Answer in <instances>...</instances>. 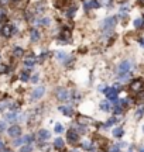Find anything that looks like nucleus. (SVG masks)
Here are the masks:
<instances>
[{"label":"nucleus","instance_id":"f8f14e48","mask_svg":"<svg viewBox=\"0 0 144 152\" xmlns=\"http://www.w3.org/2000/svg\"><path fill=\"white\" fill-rule=\"evenodd\" d=\"M78 123L81 125H86V124H89V123H92V120L88 118V117H85V115H79V117H78Z\"/></svg>","mask_w":144,"mask_h":152},{"label":"nucleus","instance_id":"c756f323","mask_svg":"<svg viewBox=\"0 0 144 152\" xmlns=\"http://www.w3.org/2000/svg\"><path fill=\"white\" fill-rule=\"evenodd\" d=\"M75 11H76V7H72V9H69V10H68V17H72Z\"/></svg>","mask_w":144,"mask_h":152},{"label":"nucleus","instance_id":"79ce46f5","mask_svg":"<svg viewBox=\"0 0 144 152\" xmlns=\"http://www.w3.org/2000/svg\"><path fill=\"white\" fill-rule=\"evenodd\" d=\"M10 0H0V4H9Z\"/></svg>","mask_w":144,"mask_h":152},{"label":"nucleus","instance_id":"6e6552de","mask_svg":"<svg viewBox=\"0 0 144 152\" xmlns=\"http://www.w3.org/2000/svg\"><path fill=\"white\" fill-rule=\"evenodd\" d=\"M105 94H106V97L109 99V100H116V97H117V89H116V87H109V89H106V90H105Z\"/></svg>","mask_w":144,"mask_h":152},{"label":"nucleus","instance_id":"2eb2a0df","mask_svg":"<svg viewBox=\"0 0 144 152\" xmlns=\"http://www.w3.org/2000/svg\"><path fill=\"white\" fill-rule=\"evenodd\" d=\"M54 147H55L57 149H62V148H64V140H62V138H57L55 141H54Z\"/></svg>","mask_w":144,"mask_h":152},{"label":"nucleus","instance_id":"4c0bfd02","mask_svg":"<svg viewBox=\"0 0 144 152\" xmlns=\"http://www.w3.org/2000/svg\"><path fill=\"white\" fill-rule=\"evenodd\" d=\"M6 18H7V17H6V14L0 11V21H6Z\"/></svg>","mask_w":144,"mask_h":152},{"label":"nucleus","instance_id":"412c9836","mask_svg":"<svg viewBox=\"0 0 144 152\" xmlns=\"http://www.w3.org/2000/svg\"><path fill=\"white\" fill-rule=\"evenodd\" d=\"M143 26H144L143 18H136V20H134V27L136 28H143Z\"/></svg>","mask_w":144,"mask_h":152},{"label":"nucleus","instance_id":"2f4dec72","mask_svg":"<svg viewBox=\"0 0 144 152\" xmlns=\"http://www.w3.org/2000/svg\"><path fill=\"white\" fill-rule=\"evenodd\" d=\"M99 3H98V0H92V1H90V7H95V9H96V7H99Z\"/></svg>","mask_w":144,"mask_h":152},{"label":"nucleus","instance_id":"c9c22d12","mask_svg":"<svg viewBox=\"0 0 144 152\" xmlns=\"http://www.w3.org/2000/svg\"><path fill=\"white\" fill-rule=\"evenodd\" d=\"M122 111H123V109L120 107V106H117V107H115V113H116V114H120Z\"/></svg>","mask_w":144,"mask_h":152},{"label":"nucleus","instance_id":"5701e85b","mask_svg":"<svg viewBox=\"0 0 144 152\" xmlns=\"http://www.w3.org/2000/svg\"><path fill=\"white\" fill-rule=\"evenodd\" d=\"M50 18H41L38 21V24H41V26H50Z\"/></svg>","mask_w":144,"mask_h":152},{"label":"nucleus","instance_id":"1a4fd4ad","mask_svg":"<svg viewBox=\"0 0 144 152\" xmlns=\"http://www.w3.org/2000/svg\"><path fill=\"white\" fill-rule=\"evenodd\" d=\"M117 23V18L116 17H110V18H106L105 21H103V28H112L115 27Z\"/></svg>","mask_w":144,"mask_h":152},{"label":"nucleus","instance_id":"dca6fc26","mask_svg":"<svg viewBox=\"0 0 144 152\" xmlns=\"http://www.w3.org/2000/svg\"><path fill=\"white\" fill-rule=\"evenodd\" d=\"M34 64H35V58H34V56H28V58H26V61H24V65L26 66H33Z\"/></svg>","mask_w":144,"mask_h":152},{"label":"nucleus","instance_id":"a211bd4d","mask_svg":"<svg viewBox=\"0 0 144 152\" xmlns=\"http://www.w3.org/2000/svg\"><path fill=\"white\" fill-rule=\"evenodd\" d=\"M100 109L103 110V111H110L113 107H112V106L107 103V102H103V103H100Z\"/></svg>","mask_w":144,"mask_h":152},{"label":"nucleus","instance_id":"f704fd0d","mask_svg":"<svg viewBox=\"0 0 144 152\" xmlns=\"http://www.w3.org/2000/svg\"><path fill=\"white\" fill-rule=\"evenodd\" d=\"M38 82V73H35V75L31 77V83H37Z\"/></svg>","mask_w":144,"mask_h":152},{"label":"nucleus","instance_id":"7c9ffc66","mask_svg":"<svg viewBox=\"0 0 144 152\" xmlns=\"http://www.w3.org/2000/svg\"><path fill=\"white\" fill-rule=\"evenodd\" d=\"M4 130H6V123L4 121H0V134H1Z\"/></svg>","mask_w":144,"mask_h":152},{"label":"nucleus","instance_id":"0eeeda50","mask_svg":"<svg viewBox=\"0 0 144 152\" xmlns=\"http://www.w3.org/2000/svg\"><path fill=\"white\" fill-rule=\"evenodd\" d=\"M7 132H9V135L13 137V138H18L20 134H21V128H20L18 125H11L10 128L7 130Z\"/></svg>","mask_w":144,"mask_h":152},{"label":"nucleus","instance_id":"7ed1b4c3","mask_svg":"<svg viewBox=\"0 0 144 152\" xmlns=\"http://www.w3.org/2000/svg\"><path fill=\"white\" fill-rule=\"evenodd\" d=\"M55 94H57V99L61 100V102H64V100H67V99L69 97V93H68V90L65 87H58Z\"/></svg>","mask_w":144,"mask_h":152},{"label":"nucleus","instance_id":"603ef678","mask_svg":"<svg viewBox=\"0 0 144 152\" xmlns=\"http://www.w3.org/2000/svg\"><path fill=\"white\" fill-rule=\"evenodd\" d=\"M143 131H144V127H143Z\"/></svg>","mask_w":144,"mask_h":152},{"label":"nucleus","instance_id":"a18cd8bd","mask_svg":"<svg viewBox=\"0 0 144 152\" xmlns=\"http://www.w3.org/2000/svg\"><path fill=\"white\" fill-rule=\"evenodd\" d=\"M140 44H141V47H144V38H141V39H140Z\"/></svg>","mask_w":144,"mask_h":152},{"label":"nucleus","instance_id":"4468645a","mask_svg":"<svg viewBox=\"0 0 144 152\" xmlns=\"http://www.w3.org/2000/svg\"><path fill=\"white\" fill-rule=\"evenodd\" d=\"M23 54H24V51H23V48H20V47H16V48L13 49L14 58H20V56H23Z\"/></svg>","mask_w":144,"mask_h":152},{"label":"nucleus","instance_id":"9b49d317","mask_svg":"<svg viewBox=\"0 0 144 152\" xmlns=\"http://www.w3.org/2000/svg\"><path fill=\"white\" fill-rule=\"evenodd\" d=\"M38 138L41 140V141H45V140H48V138H50V131L41 130V131L38 132Z\"/></svg>","mask_w":144,"mask_h":152},{"label":"nucleus","instance_id":"de8ad7c7","mask_svg":"<svg viewBox=\"0 0 144 152\" xmlns=\"http://www.w3.org/2000/svg\"><path fill=\"white\" fill-rule=\"evenodd\" d=\"M140 152H144V147H140Z\"/></svg>","mask_w":144,"mask_h":152},{"label":"nucleus","instance_id":"6ab92c4d","mask_svg":"<svg viewBox=\"0 0 144 152\" xmlns=\"http://www.w3.org/2000/svg\"><path fill=\"white\" fill-rule=\"evenodd\" d=\"M6 120H7V121H10V123H13V121H16V120H17V114L16 113L6 114Z\"/></svg>","mask_w":144,"mask_h":152},{"label":"nucleus","instance_id":"20e7f679","mask_svg":"<svg viewBox=\"0 0 144 152\" xmlns=\"http://www.w3.org/2000/svg\"><path fill=\"white\" fill-rule=\"evenodd\" d=\"M144 83L141 79H136V80L132 82V85H130V89H132V92L134 93H140L141 92V89H143Z\"/></svg>","mask_w":144,"mask_h":152},{"label":"nucleus","instance_id":"3c124183","mask_svg":"<svg viewBox=\"0 0 144 152\" xmlns=\"http://www.w3.org/2000/svg\"><path fill=\"white\" fill-rule=\"evenodd\" d=\"M14 1H18V0H14Z\"/></svg>","mask_w":144,"mask_h":152},{"label":"nucleus","instance_id":"cd10ccee","mask_svg":"<svg viewBox=\"0 0 144 152\" xmlns=\"http://www.w3.org/2000/svg\"><path fill=\"white\" fill-rule=\"evenodd\" d=\"M67 3H69V0H57V6H64V4H67Z\"/></svg>","mask_w":144,"mask_h":152},{"label":"nucleus","instance_id":"39448f33","mask_svg":"<svg viewBox=\"0 0 144 152\" xmlns=\"http://www.w3.org/2000/svg\"><path fill=\"white\" fill-rule=\"evenodd\" d=\"M44 93H45L44 86H40V87H37V89H34L33 93H31V100H38V99H41L44 96Z\"/></svg>","mask_w":144,"mask_h":152},{"label":"nucleus","instance_id":"b1692460","mask_svg":"<svg viewBox=\"0 0 144 152\" xmlns=\"http://www.w3.org/2000/svg\"><path fill=\"white\" fill-rule=\"evenodd\" d=\"M21 144H24V137H23V138H20V137H18L16 141H14V145H16V147H20Z\"/></svg>","mask_w":144,"mask_h":152},{"label":"nucleus","instance_id":"423d86ee","mask_svg":"<svg viewBox=\"0 0 144 152\" xmlns=\"http://www.w3.org/2000/svg\"><path fill=\"white\" fill-rule=\"evenodd\" d=\"M14 33V27L10 26V24H4L3 27H1V34H3V37L6 38H10Z\"/></svg>","mask_w":144,"mask_h":152},{"label":"nucleus","instance_id":"f03ea898","mask_svg":"<svg viewBox=\"0 0 144 152\" xmlns=\"http://www.w3.org/2000/svg\"><path fill=\"white\" fill-rule=\"evenodd\" d=\"M129 71H130V62H129V61H123L122 64L119 65V69H117L119 75H120V76H126L129 73Z\"/></svg>","mask_w":144,"mask_h":152},{"label":"nucleus","instance_id":"c85d7f7f","mask_svg":"<svg viewBox=\"0 0 144 152\" xmlns=\"http://www.w3.org/2000/svg\"><path fill=\"white\" fill-rule=\"evenodd\" d=\"M143 114H144V109H140L139 111L136 113V118L140 120V118H141V115H143Z\"/></svg>","mask_w":144,"mask_h":152},{"label":"nucleus","instance_id":"f257e3e1","mask_svg":"<svg viewBox=\"0 0 144 152\" xmlns=\"http://www.w3.org/2000/svg\"><path fill=\"white\" fill-rule=\"evenodd\" d=\"M67 140H68L69 144H72V145L78 144V141H79V135H78L76 130H68L67 131Z\"/></svg>","mask_w":144,"mask_h":152},{"label":"nucleus","instance_id":"9d476101","mask_svg":"<svg viewBox=\"0 0 144 152\" xmlns=\"http://www.w3.org/2000/svg\"><path fill=\"white\" fill-rule=\"evenodd\" d=\"M61 111L65 114L67 117H72V115H73V110H72L71 106H65V107L62 106V107H61Z\"/></svg>","mask_w":144,"mask_h":152},{"label":"nucleus","instance_id":"c03bdc74","mask_svg":"<svg viewBox=\"0 0 144 152\" xmlns=\"http://www.w3.org/2000/svg\"><path fill=\"white\" fill-rule=\"evenodd\" d=\"M3 152H13V151H11V149H9V148H4V149H3Z\"/></svg>","mask_w":144,"mask_h":152},{"label":"nucleus","instance_id":"8fccbe9b","mask_svg":"<svg viewBox=\"0 0 144 152\" xmlns=\"http://www.w3.org/2000/svg\"><path fill=\"white\" fill-rule=\"evenodd\" d=\"M72 152H78V151H72Z\"/></svg>","mask_w":144,"mask_h":152},{"label":"nucleus","instance_id":"aec40b11","mask_svg":"<svg viewBox=\"0 0 144 152\" xmlns=\"http://www.w3.org/2000/svg\"><path fill=\"white\" fill-rule=\"evenodd\" d=\"M31 39H33L34 42L40 39V33L37 31V30H35V28H34V30H31Z\"/></svg>","mask_w":144,"mask_h":152},{"label":"nucleus","instance_id":"58836bf2","mask_svg":"<svg viewBox=\"0 0 144 152\" xmlns=\"http://www.w3.org/2000/svg\"><path fill=\"white\" fill-rule=\"evenodd\" d=\"M139 100H140V102H143V100H144V92H140L139 93Z\"/></svg>","mask_w":144,"mask_h":152},{"label":"nucleus","instance_id":"4be33fe9","mask_svg":"<svg viewBox=\"0 0 144 152\" xmlns=\"http://www.w3.org/2000/svg\"><path fill=\"white\" fill-rule=\"evenodd\" d=\"M57 58H58L60 61H65L68 56H67V54H65V52H58V54H57Z\"/></svg>","mask_w":144,"mask_h":152},{"label":"nucleus","instance_id":"e433bc0d","mask_svg":"<svg viewBox=\"0 0 144 152\" xmlns=\"http://www.w3.org/2000/svg\"><path fill=\"white\" fill-rule=\"evenodd\" d=\"M119 148H120L119 145H115V147L110 149V152H120V149H119Z\"/></svg>","mask_w":144,"mask_h":152},{"label":"nucleus","instance_id":"393cba45","mask_svg":"<svg viewBox=\"0 0 144 152\" xmlns=\"http://www.w3.org/2000/svg\"><path fill=\"white\" fill-rule=\"evenodd\" d=\"M115 123H116V118H110L109 121H106V124L103 125V127H105V128H107V127H110V125H113Z\"/></svg>","mask_w":144,"mask_h":152},{"label":"nucleus","instance_id":"49530a36","mask_svg":"<svg viewBox=\"0 0 144 152\" xmlns=\"http://www.w3.org/2000/svg\"><path fill=\"white\" fill-rule=\"evenodd\" d=\"M139 3H140L141 6H144V0H139Z\"/></svg>","mask_w":144,"mask_h":152},{"label":"nucleus","instance_id":"09e8293b","mask_svg":"<svg viewBox=\"0 0 144 152\" xmlns=\"http://www.w3.org/2000/svg\"><path fill=\"white\" fill-rule=\"evenodd\" d=\"M129 152H133V149H130V151H129Z\"/></svg>","mask_w":144,"mask_h":152},{"label":"nucleus","instance_id":"f3484780","mask_svg":"<svg viewBox=\"0 0 144 152\" xmlns=\"http://www.w3.org/2000/svg\"><path fill=\"white\" fill-rule=\"evenodd\" d=\"M28 79H30V71H24V72H21V75H20V80L27 82Z\"/></svg>","mask_w":144,"mask_h":152},{"label":"nucleus","instance_id":"bb28decb","mask_svg":"<svg viewBox=\"0 0 144 152\" xmlns=\"http://www.w3.org/2000/svg\"><path fill=\"white\" fill-rule=\"evenodd\" d=\"M33 149H31V147L30 145H26V147H21L20 148V152H31Z\"/></svg>","mask_w":144,"mask_h":152},{"label":"nucleus","instance_id":"ddd939ff","mask_svg":"<svg viewBox=\"0 0 144 152\" xmlns=\"http://www.w3.org/2000/svg\"><path fill=\"white\" fill-rule=\"evenodd\" d=\"M123 134H124V131H123L122 127H117V128H115V130H113V135L116 137V138H122Z\"/></svg>","mask_w":144,"mask_h":152},{"label":"nucleus","instance_id":"37998d69","mask_svg":"<svg viewBox=\"0 0 144 152\" xmlns=\"http://www.w3.org/2000/svg\"><path fill=\"white\" fill-rule=\"evenodd\" d=\"M85 9L89 10V9H90V3H85Z\"/></svg>","mask_w":144,"mask_h":152},{"label":"nucleus","instance_id":"72a5a7b5","mask_svg":"<svg viewBox=\"0 0 144 152\" xmlns=\"http://www.w3.org/2000/svg\"><path fill=\"white\" fill-rule=\"evenodd\" d=\"M82 147H83V149H89L90 148V141H85Z\"/></svg>","mask_w":144,"mask_h":152},{"label":"nucleus","instance_id":"a19ab883","mask_svg":"<svg viewBox=\"0 0 144 152\" xmlns=\"http://www.w3.org/2000/svg\"><path fill=\"white\" fill-rule=\"evenodd\" d=\"M7 69H6V66L4 65H0V73H3V72H6Z\"/></svg>","mask_w":144,"mask_h":152},{"label":"nucleus","instance_id":"a878e982","mask_svg":"<svg viewBox=\"0 0 144 152\" xmlns=\"http://www.w3.org/2000/svg\"><path fill=\"white\" fill-rule=\"evenodd\" d=\"M45 3H37V11L38 13H41V11H44V9H45Z\"/></svg>","mask_w":144,"mask_h":152},{"label":"nucleus","instance_id":"ea45409f","mask_svg":"<svg viewBox=\"0 0 144 152\" xmlns=\"http://www.w3.org/2000/svg\"><path fill=\"white\" fill-rule=\"evenodd\" d=\"M3 149H4V142L0 140V152H3Z\"/></svg>","mask_w":144,"mask_h":152},{"label":"nucleus","instance_id":"473e14b6","mask_svg":"<svg viewBox=\"0 0 144 152\" xmlns=\"http://www.w3.org/2000/svg\"><path fill=\"white\" fill-rule=\"evenodd\" d=\"M62 131H64L62 125H61V124H57V125H55V132H62Z\"/></svg>","mask_w":144,"mask_h":152}]
</instances>
